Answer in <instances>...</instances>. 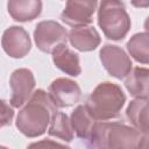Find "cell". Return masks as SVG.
Wrapping results in <instances>:
<instances>
[{"label": "cell", "mask_w": 149, "mask_h": 149, "mask_svg": "<svg viewBox=\"0 0 149 149\" xmlns=\"http://www.w3.org/2000/svg\"><path fill=\"white\" fill-rule=\"evenodd\" d=\"M98 24L106 38L123 40L130 29V17L121 0H101L98 8Z\"/></svg>", "instance_id": "cell-4"}, {"label": "cell", "mask_w": 149, "mask_h": 149, "mask_svg": "<svg viewBox=\"0 0 149 149\" xmlns=\"http://www.w3.org/2000/svg\"><path fill=\"white\" fill-rule=\"evenodd\" d=\"M48 134L50 136L61 139L63 142H71L73 140V128L68 115L63 112L57 111L51 119L50 126L48 128Z\"/></svg>", "instance_id": "cell-18"}, {"label": "cell", "mask_w": 149, "mask_h": 149, "mask_svg": "<svg viewBox=\"0 0 149 149\" xmlns=\"http://www.w3.org/2000/svg\"><path fill=\"white\" fill-rule=\"evenodd\" d=\"M98 0H66L61 20L71 27L86 26L93 21Z\"/></svg>", "instance_id": "cell-8"}, {"label": "cell", "mask_w": 149, "mask_h": 149, "mask_svg": "<svg viewBox=\"0 0 149 149\" xmlns=\"http://www.w3.org/2000/svg\"><path fill=\"white\" fill-rule=\"evenodd\" d=\"M48 93L57 108H66L76 105L81 97L79 85L69 78H56L49 85Z\"/></svg>", "instance_id": "cell-9"}, {"label": "cell", "mask_w": 149, "mask_h": 149, "mask_svg": "<svg viewBox=\"0 0 149 149\" xmlns=\"http://www.w3.org/2000/svg\"><path fill=\"white\" fill-rule=\"evenodd\" d=\"M3 51L12 58H23L31 49V41L29 34L24 28L12 26L7 28L1 38Z\"/></svg>", "instance_id": "cell-10"}, {"label": "cell", "mask_w": 149, "mask_h": 149, "mask_svg": "<svg viewBox=\"0 0 149 149\" xmlns=\"http://www.w3.org/2000/svg\"><path fill=\"white\" fill-rule=\"evenodd\" d=\"M70 44L79 51H92L100 44V35L92 26H78L71 28L68 35Z\"/></svg>", "instance_id": "cell-12"}, {"label": "cell", "mask_w": 149, "mask_h": 149, "mask_svg": "<svg viewBox=\"0 0 149 149\" xmlns=\"http://www.w3.org/2000/svg\"><path fill=\"white\" fill-rule=\"evenodd\" d=\"M69 33L56 21L45 20L36 24L34 29V41L38 50L42 52H52L55 47L66 43Z\"/></svg>", "instance_id": "cell-5"}, {"label": "cell", "mask_w": 149, "mask_h": 149, "mask_svg": "<svg viewBox=\"0 0 149 149\" xmlns=\"http://www.w3.org/2000/svg\"><path fill=\"white\" fill-rule=\"evenodd\" d=\"M126 102V94L122 88L114 83H100L88 95L84 104L97 121H107L115 119Z\"/></svg>", "instance_id": "cell-3"}, {"label": "cell", "mask_w": 149, "mask_h": 149, "mask_svg": "<svg viewBox=\"0 0 149 149\" xmlns=\"http://www.w3.org/2000/svg\"><path fill=\"white\" fill-rule=\"evenodd\" d=\"M71 126L76 136L83 141H86L92 132L93 125L97 120L92 118L85 105H79L74 108L70 116Z\"/></svg>", "instance_id": "cell-16"}, {"label": "cell", "mask_w": 149, "mask_h": 149, "mask_svg": "<svg viewBox=\"0 0 149 149\" xmlns=\"http://www.w3.org/2000/svg\"><path fill=\"white\" fill-rule=\"evenodd\" d=\"M144 29H146V31H148L149 33V16L146 19V21H144Z\"/></svg>", "instance_id": "cell-22"}, {"label": "cell", "mask_w": 149, "mask_h": 149, "mask_svg": "<svg viewBox=\"0 0 149 149\" xmlns=\"http://www.w3.org/2000/svg\"><path fill=\"white\" fill-rule=\"evenodd\" d=\"M130 2L136 8H147V7H149V0H130Z\"/></svg>", "instance_id": "cell-21"}, {"label": "cell", "mask_w": 149, "mask_h": 149, "mask_svg": "<svg viewBox=\"0 0 149 149\" xmlns=\"http://www.w3.org/2000/svg\"><path fill=\"white\" fill-rule=\"evenodd\" d=\"M36 81L31 70L26 68H20L13 71L9 78V86L12 90V95L9 104L15 107H22L33 95Z\"/></svg>", "instance_id": "cell-7"}, {"label": "cell", "mask_w": 149, "mask_h": 149, "mask_svg": "<svg viewBox=\"0 0 149 149\" xmlns=\"http://www.w3.org/2000/svg\"><path fill=\"white\" fill-rule=\"evenodd\" d=\"M42 0H8L7 10L17 22L33 21L42 13Z\"/></svg>", "instance_id": "cell-14"}, {"label": "cell", "mask_w": 149, "mask_h": 149, "mask_svg": "<svg viewBox=\"0 0 149 149\" xmlns=\"http://www.w3.org/2000/svg\"><path fill=\"white\" fill-rule=\"evenodd\" d=\"M51 55L55 66L64 73L71 77H77L81 73L79 56L73 50H71L66 43H61L55 47Z\"/></svg>", "instance_id": "cell-13"}, {"label": "cell", "mask_w": 149, "mask_h": 149, "mask_svg": "<svg viewBox=\"0 0 149 149\" xmlns=\"http://www.w3.org/2000/svg\"><path fill=\"white\" fill-rule=\"evenodd\" d=\"M1 127H6L10 125L13 116H14V111L13 108L7 104L6 100H1Z\"/></svg>", "instance_id": "cell-19"}, {"label": "cell", "mask_w": 149, "mask_h": 149, "mask_svg": "<svg viewBox=\"0 0 149 149\" xmlns=\"http://www.w3.org/2000/svg\"><path fill=\"white\" fill-rule=\"evenodd\" d=\"M125 87L134 98H149V69L136 66L126 76Z\"/></svg>", "instance_id": "cell-15"}, {"label": "cell", "mask_w": 149, "mask_h": 149, "mask_svg": "<svg viewBox=\"0 0 149 149\" xmlns=\"http://www.w3.org/2000/svg\"><path fill=\"white\" fill-rule=\"evenodd\" d=\"M128 121L142 135L149 137V98H135L126 108Z\"/></svg>", "instance_id": "cell-11"}, {"label": "cell", "mask_w": 149, "mask_h": 149, "mask_svg": "<svg viewBox=\"0 0 149 149\" xmlns=\"http://www.w3.org/2000/svg\"><path fill=\"white\" fill-rule=\"evenodd\" d=\"M57 112V106L44 90L34 91L30 99L19 111L16 116V128L27 137H37L45 133L50 126L52 115Z\"/></svg>", "instance_id": "cell-2"}, {"label": "cell", "mask_w": 149, "mask_h": 149, "mask_svg": "<svg viewBox=\"0 0 149 149\" xmlns=\"http://www.w3.org/2000/svg\"><path fill=\"white\" fill-rule=\"evenodd\" d=\"M91 148H149V137L119 121H95L86 140Z\"/></svg>", "instance_id": "cell-1"}, {"label": "cell", "mask_w": 149, "mask_h": 149, "mask_svg": "<svg viewBox=\"0 0 149 149\" xmlns=\"http://www.w3.org/2000/svg\"><path fill=\"white\" fill-rule=\"evenodd\" d=\"M128 54L141 64H149V33L134 34L126 44Z\"/></svg>", "instance_id": "cell-17"}, {"label": "cell", "mask_w": 149, "mask_h": 149, "mask_svg": "<svg viewBox=\"0 0 149 149\" xmlns=\"http://www.w3.org/2000/svg\"><path fill=\"white\" fill-rule=\"evenodd\" d=\"M99 58L109 76L116 79L126 78L133 66V63L125 50L113 44L102 45L99 51Z\"/></svg>", "instance_id": "cell-6"}, {"label": "cell", "mask_w": 149, "mask_h": 149, "mask_svg": "<svg viewBox=\"0 0 149 149\" xmlns=\"http://www.w3.org/2000/svg\"><path fill=\"white\" fill-rule=\"evenodd\" d=\"M65 146V142L64 143H59V142H55V141H51L50 139H44L40 142H35V143H31L29 144L30 148L33 147H64Z\"/></svg>", "instance_id": "cell-20"}]
</instances>
